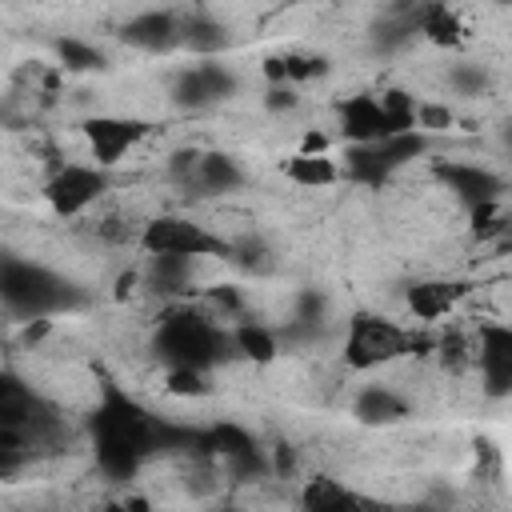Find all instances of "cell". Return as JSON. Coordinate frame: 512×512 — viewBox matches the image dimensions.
<instances>
[{"mask_svg":"<svg viewBox=\"0 0 512 512\" xmlns=\"http://www.w3.org/2000/svg\"><path fill=\"white\" fill-rule=\"evenodd\" d=\"M156 360L164 368H192V372H212L224 360H240L232 344V328L216 324L200 304H172L156 320L152 336Z\"/></svg>","mask_w":512,"mask_h":512,"instance_id":"obj_3","label":"cell"},{"mask_svg":"<svg viewBox=\"0 0 512 512\" xmlns=\"http://www.w3.org/2000/svg\"><path fill=\"white\" fill-rule=\"evenodd\" d=\"M296 104H300L296 88H280V84H272V88L264 92V108H268V112H284V108H296Z\"/></svg>","mask_w":512,"mask_h":512,"instance_id":"obj_32","label":"cell"},{"mask_svg":"<svg viewBox=\"0 0 512 512\" xmlns=\"http://www.w3.org/2000/svg\"><path fill=\"white\" fill-rule=\"evenodd\" d=\"M284 176L300 188H328L340 180V164L332 156H300L296 152L292 160H284Z\"/></svg>","mask_w":512,"mask_h":512,"instance_id":"obj_25","label":"cell"},{"mask_svg":"<svg viewBox=\"0 0 512 512\" xmlns=\"http://www.w3.org/2000/svg\"><path fill=\"white\" fill-rule=\"evenodd\" d=\"M148 256H176V260H228V236L212 232L208 224L180 216V212H164L144 220L140 240H136Z\"/></svg>","mask_w":512,"mask_h":512,"instance_id":"obj_6","label":"cell"},{"mask_svg":"<svg viewBox=\"0 0 512 512\" xmlns=\"http://www.w3.org/2000/svg\"><path fill=\"white\" fill-rule=\"evenodd\" d=\"M468 292H472L468 280H444V276H436V280H416V284H408L404 304H408V312H412L420 324H436V320H444Z\"/></svg>","mask_w":512,"mask_h":512,"instance_id":"obj_16","label":"cell"},{"mask_svg":"<svg viewBox=\"0 0 512 512\" xmlns=\"http://www.w3.org/2000/svg\"><path fill=\"white\" fill-rule=\"evenodd\" d=\"M448 84H452L460 96H480V92L488 88V72H484L480 64H456V68L448 72Z\"/></svg>","mask_w":512,"mask_h":512,"instance_id":"obj_31","label":"cell"},{"mask_svg":"<svg viewBox=\"0 0 512 512\" xmlns=\"http://www.w3.org/2000/svg\"><path fill=\"white\" fill-rule=\"evenodd\" d=\"M52 48H56V60H60L64 72H100V68H108V56L96 44L80 40V36H60Z\"/></svg>","mask_w":512,"mask_h":512,"instance_id":"obj_26","label":"cell"},{"mask_svg":"<svg viewBox=\"0 0 512 512\" xmlns=\"http://www.w3.org/2000/svg\"><path fill=\"white\" fill-rule=\"evenodd\" d=\"M232 344H236V356L256 360V364H268V360L280 352V336H276L272 328L256 324L252 316L240 320V324H232Z\"/></svg>","mask_w":512,"mask_h":512,"instance_id":"obj_24","label":"cell"},{"mask_svg":"<svg viewBox=\"0 0 512 512\" xmlns=\"http://www.w3.org/2000/svg\"><path fill=\"white\" fill-rule=\"evenodd\" d=\"M240 184H244L240 160L228 156V152H216V148H212V152H196L188 176L180 180V188H184L188 196H228V192H236Z\"/></svg>","mask_w":512,"mask_h":512,"instance_id":"obj_15","label":"cell"},{"mask_svg":"<svg viewBox=\"0 0 512 512\" xmlns=\"http://www.w3.org/2000/svg\"><path fill=\"white\" fill-rule=\"evenodd\" d=\"M416 36H424L440 48H460L464 44L460 12L448 4H416Z\"/></svg>","mask_w":512,"mask_h":512,"instance_id":"obj_21","label":"cell"},{"mask_svg":"<svg viewBox=\"0 0 512 512\" xmlns=\"http://www.w3.org/2000/svg\"><path fill=\"white\" fill-rule=\"evenodd\" d=\"M236 92V72L220 60H196L172 76V100L180 108H212Z\"/></svg>","mask_w":512,"mask_h":512,"instance_id":"obj_11","label":"cell"},{"mask_svg":"<svg viewBox=\"0 0 512 512\" xmlns=\"http://www.w3.org/2000/svg\"><path fill=\"white\" fill-rule=\"evenodd\" d=\"M196 456H208V460H220L224 468H232L236 476H264L272 472L264 448L256 444V436L232 420H220V424H208L196 432Z\"/></svg>","mask_w":512,"mask_h":512,"instance_id":"obj_9","label":"cell"},{"mask_svg":"<svg viewBox=\"0 0 512 512\" xmlns=\"http://www.w3.org/2000/svg\"><path fill=\"white\" fill-rule=\"evenodd\" d=\"M180 20V44L188 52H196L200 60H216V52L228 48V28L208 12V8H192V12H176Z\"/></svg>","mask_w":512,"mask_h":512,"instance_id":"obj_19","label":"cell"},{"mask_svg":"<svg viewBox=\"0 0 512 512\" xmlns=\"http://www.w3.org/2000/svg\"><path fill=\"white\" fill-rule=\"evenodd\" d=\"M172 432L176 424H164L160 416H152L116 380L100 384V400L88 416V444H92V460L104 480L112 484L136 480V472L156 452H172Z\"/></svg>","mask_w":512,"mask_h":512,"instance_id":"obj_1","label":"cell"},{"mask_svg":"<svg viewBox=\"0 0 512 512\" xmlns=\"http://www.w3.org/2000/svg\"><path fill=\"white\" fill-rule=\"evenodd\" d=\"M300 512H392V504L348 488L332 476H308L300 488Z\"/></svg>","mask_w":512,"mask_h":512,"instance_id":"obj_14","label":"cell"},{"mask_svg":"<svg viewBox=\"0 0 512 512\" xmlns=\"http://www.w3.org/2000/svg\"><path fill=\"white\" fill-rule=\"evenodd\" d=\"M472 368L480 372L488 396L512 392V328L508 324H480V336L472 340Z\"/></svg>","mask_w":512,"mask_h":512,"instance_id":"obj_12","label":"cell"},{"mask_svg":"<svg viewBox=\"0 0 512 512\" xmlns=\"http://www.w3.org/2000/svg\"><path fill=\"white\" fill-rule=\"evenodd\" d=\"M352 416L368 428H388V424H400L408 416V400L388 384H368V388L356 392Z\"/></svg>","mask_w":512,"mask_h":512,"instance_id":"obj_20","label":"cell"},{"mask_svg":"<svg viewBox=\"0 0 512 512\" xmlns=\"http://www.w3.org/2000/svg\"><path fill=\"white\" fill-rule=\"evenodd\" d=\"M300 156H328V136L324 132H304V140H300V148H296Z\"/></svg>","mask_w":512,"mask_h":512,"instance_id":"obj_33","label":"cell"},{"mask_svg":"<svg viewBox=\"0 0 512 512\" xmlns=\"http://www.w3.org/2000/svg\"><path fill=\"white\" fill-rule=\"evenodd\" d=\"M380 100V112H384V132L388 136H400V132H416V96L404 92V88H388Z\"/></svg>","mask_w":512,"mask_h":512,"instance_id":"obj_27","label":"cell"},{"mask_svg":"<svg viewBox=\"0 0 512 512\" xmlns=\"http://www.w3.org/2000/svg\"><path fill=\"white\" fill-rule=\"evenodd\" d=\"M432 344H436L432 336L412 332V328L396 324L392 316L356 312L348 324V336H344V364L356 372H372V368L396 364L404 356H424V352H432Z\"/></svg>","mask_w":512,"mask_h":512,"instance_id":"obj_5","label":"cell"},{"mask_svg":"<svg viewBox=\"0 0 512 512\" xmlns=\"http://www.w3.org/2000/svg\"><path fill=\"white\" fill-rule=\"evenodd\" d=\"M144 284L160 296H188L192 288V260H176V256H148L140 268Z\"/></svg>","mask_w":512,"mask_h":512,"instance_id":"obj_23","label":"cell"},{"mask_svg":"<svg viewBox=\"0 0 512 512\" xmlns=\"http://www.w3.org/2000/svg\"><path fill=\"white\" fill-rule=\"evenodd\" d=\"M424 152H428V136L424 132H400V136H388V140H376V144H348L344 156H340L344 160L340 176H348L352 184L380 188L396 168L412 164Z\"/></svg>","mask_w":512,"mask_h":512,"instance_id":"obj_7","label":"cell"},{"mask_svg":"<svg viewBox=\"0 0 512 512\" xmlns=\"http://www.w3.org/2000/svg\"><path fill=\"white\" fill-rule=\"evenodd\" d=\"M228 260L244 272H268L272 268V252L260 236H244V240H232L228 236Z\"/></svg>","mask_w":512,"mask_h":512,"instance_id":"obj_28","label":"cell"},{"mask_svg":"<svg viewBox=\"0 0 512 512\" xmlns=\"http://www.w3.org/2000/svg\"><path fill=\"white\" fill-rule=\"evenodd\" d=\"M72 440L68 416L44 400L24 376L0 372V452H12L16 460L32 464L40 456L60 452Z\"/></svg>","mask_w":512,"mask_h":512,"instance_id":"obj_2","label":"cell"},{"mask_svg":"<svg viewBox=\"0 0 512 512\" xmlns=\"http://www.w3.org/2000/svg\"><path fill=\"white\" fill-rule=\"evenodd\" d=\"M436 180L464 204V208H480V204H492L504 196V180L484 168V164H468V160H436L432 164Z\"/></svg>","mask_w":512,"mask_h":512,"instance_id":"obj_13","label":"cell"},{"mask_svg":"<svg viewBox=\"0 0 512 512\" xmlns=\"http://www.w3.org/2000/svg\"><path fill=\"white\" fill-rule=\"evenodd\" d=\"M164 388H168L172 396H208V392H212V380H208V372H192V368H168Z\"/></svg>","mask_w":512,"mask_h":512,"instance_id":"obj_29","label":"cell"},{"mask_svg":"<svg viewBox=\"0 0 512 512\" xmlns=\"http://www.w3.org/2000/svg\"><path fill=\"white\" fill-rule=\"evenodd\" d=\"M152 132L148 120L140 116H88L84 120V140H88V152H92V164L96 168H116L124 160L128 148H136L144 136Z\"/></svg>","mask_w":512,"mask_h":512,"instance_id":"obj_10","label":"cell"},{"mask_svg":"<svg viewBox=\"0 0 512 512\" xmlns=\"http://www.w3.org/2000/svg\"><path fill=\"white\" fill-rule=\"evenodd\" d=\"M468 220H472V232H476L480 240L504 236V204H500V200L480 204V208H468Z\"/></svg>","mask_w":512,"mask_h":512,"instance_id":"obj_30","label":"cell"},{"mask_svg":"<svg viewBox=\"0 0 512 512\" xmlns=\"http://www.w3.org/2000/svg\"><path fill=\"white\" fill-rule=\"evenodd\" d=\"M120 40L140 48V52H172L180 48V20L172 8H148V12H136L124 28H120Z\"/></svg>","mask_w":512,"mask_h":512,"instance_id":"obj_17","label":"cell"},{"mask_svg":"<svg viewBox=\"0 0 512 512\" xmlns=\"http://www.w3.org/2000/svg\"><path fill=\"white\" fill-rule=\"evenodd\" d=\"M104 512H152V508H148V500H144V496H124V500L104 504Z\"/></svg>","mask_w":512,"mask_h":512,"instance_id":"obj_34","label":"cell"},{"mask_svg":"<svg viewBox=\"0 0 512 512\" xmlns=\"http://www.w3.org/2000/svg\"><path fill=\"white\" fill-rule=\"evenodd\" d=\"M336 124H340V136L348 144H376V140H388L384 132V112H380V100L372 92H360V96H344L336 104Z\"/></svg>","mask_w":512,"mask_h":512,"instance_id":"obj_18","label":"cell"},{"mask_svg":"<svg viewBox=\"0 0 512 512\" xmlns=\"http://www.w3.org/2000/svg\"><path fill=\"white\" fill-rule=\"evenodd\" d=\"M0 304L20 320H52L84 308V292L28 256H0Z\"/></svg>","mask_w":512,"mask_h":512,"instance_id":"obj_4","label":"cell"},{"mask_svg":"<svg viewBox=\"0 0 512 512\" xmlns=\"http://www.w3.org/2000/svg\"><path fill=\"white\" fill-rule=\"evenodd\" d=\"M108 188H112V172L108 168H96L92 160L88 164L84 160H68L44 180L40 192H44V200H48V208L56 216L72 220V216H84L92 204H100L108 196Z\"/></svg>","mask_w":512,"mask_h":512,"instance_id":"obj_8","label":"cell"},{"mask_svg":"<svg viewBox=\"0 0 512 512\" xmlns=\"http://www.w3.org/2000/svg\"><path fill=\"white\" fill-rule=\"evenodd\" d=\"M28 464L24 460H16L12 452H0V480H12V476H20Z\"/></svg>","mask_w":512,"mask_h":512,"instance_id":"obj_35","label":"cell"},{"mask_svg":"<svg viewBox=\"0 0 512 512\" xmlns=\"http://www.w3.org/2000/svg\"><path fill=\"white\" fill-rule=\"evenodd\" d=\"M324 72H328V60L324 56H308V52H280V56L264 60L268 84H280V88H296V84L316 80Z\"/></svg>","mask_w":512,"mask_h":512,"instance_id":"obj_22","label":"cell"}]
</instances>
